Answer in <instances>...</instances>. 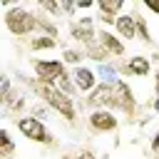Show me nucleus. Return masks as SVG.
Segmentation results:
<instances>
[{
  "label": "nucleus",
  "mask_w": 159,
  "mask_h": 159,
  "mask_svg": "<svg viewBox=\"0 0 159 159\" xmlns=\"http://www.w3.org/2000/svg\"><path fill=\"white\" fill-rule=\"evenodd\" d=\"M17 80L37 97V102H45L55 114H60L67 124H77V119H80V107H77V99L75 97H70V94H65L57 84H47V82H40V80H35V77H27V75H17Z\"/></svg>",
  "instance_id": "obj_1"
},
{
  "label": "nucleus",
  "mask_w": 159,
  "mask_h": 159,
  "mask_svg": "<svg viewBox=\"0 0 159 159\" xmlns=\"http://www.w3.org/2000/svg\"><path fill=\"white\" fill-rule=\"evenodd\" d=\"M2 25H5V30L12 35V37H32V35H37V12L35 10H30V7H25V5H12V7H7L5 10V15H2Z\"/></svg>",
  "instance_id": "obj_2"
},
{
  "label": "nucleus",
  "mask_w": 159,
  "mask_h": 159,
  "mask_svg": "<svg viewBox=\"0 0 159 159\" xmlns=\"http://www.w3.org/2000/svg\"><path fill=\"white\" fill-rule=\"evenodd\" d=\"M114 112L122 114L127 122H137L142 117V104H139L134 89L129 87V82L122 77L114 82Z\"/></svg>",
  "instance_id": "obj_3"
},
{
  "label": "nucleus",
  "mask_w": 159,
  "mask_h": 159,
  "mask_svg": "<svg viewBox=\"0 0 159 159\" xmlns=\"http://www.w3.org/2000/svg\"><path fill=\"white\" fill-rule=\"evenodd\" d=\"M12 124H15V129H17L25 139H30L32 144H42V147H47V149L57 147V139H55V134L47 129V124H45V122H40V119H35V117L25 114V117L12 119Z\"/></svg>",
  "instance_id": "obj_4"
},
{
  "label": "nucleus",
  "mask_w": 159,
  "mask_h": 159,
  "mask_svg": "<svg viewBox=\"0 0 159 159\" xmlns=\"http://www.w3.org/2000/svg\"><path fill=\"white\" fill-rule=\"evenodd\" d=\"M84 122H87V129H89L94 137L114 134V132L119 129V114L112 112V109H92V112H87Z\"/></svg>",
  "instance_id": "obj_5"
},
{
  "label": "nucleus",
  "mask_w": 159,
  "mask_h": 159,
  "mask_svg": "<svg viewBox=\"0 0 159 159\" xmlns=\"http://www.w3.org/2000/svg\"><path fill=\"white\" fill-rule=\"evenodd\" d=\"M30 70H32L35 80L47 82V84H55L67 72V67H65L62 60H42V57H30Z\"/></svg>",
  "instance_id": "obj_6"
},
{
  "label": "nucleus",
  "mask_w": 159,
  "mask_h": 159,
  "mask_svg": "<svg viewBox=\"0 0 159 159\" xmlns=\"http://www.w3.org/2000/svg\"><path fill=\"white\" fill-rule=\"evenodd\" d=\"M87 107L89 112L92 109H112L114 112V82H99L82 102H80V109Z\"/></svg>",
  "instance_id": "obj_7"
},
{
  "label": "nucleus",
  "mask_w": 159,
  "mask_h": 159,
  "mask_svg": "<svg viewBox=\"0 0 159 159\" xmlns=\"http://www.w3.org/2000/svg\"><path fill=\"white\" fill-rule=\"evenodd\" d=\"M119 77H149L152 75V57L147 55H132L129 60L117 62Z\"/></svg>",
  "instance_id": "obj_8"
},
{
  "label": "nucleus",
  "mask_w": 159,
  "mask_h": 159,
  "mask_svg": "<svg viewBox=\"0 0 159 159\" xmlns=\"http://www.w3.org/2000/svg\"><path fill=\"white\" fill-rule=\"evenodd\" d=\"M97 30H99L97 25H82L77 17L67 22V32H70V40H75V45H77V47H82V50L97 42Z\"/></svg>",
  "instance_id": "obj_9"
},
{
  "label": "nucleus",
  "mask_w": 159,
  "mask_h": 159,
  "mask_svg": "<svg viewBox=\"0 0 159 159\" xmlns=\"http://www.w3.org/2000/svg\"><path fill=\"white\" fill-rule=\"evenodd\" d=\"M97 42L109 52V57H114L117 62L127 55V45H124V40L114 32V30H107V27H99L97 30Z\"/></svg>",
  "instance_id": "obj_10"
},
{
  "label": "nucleus",
  "mask_w": 159,
  "mask_h": 159,
  "mask_svg": "<svg viewBox=\"0 0 159 159\" xmlns=\"http://www.w3.org/2000/svg\"><path fill=\"white\" fill-rule=\"evenodd\" d=\"M70 72H72V80H75V84H77L80 97H82V94L87 97V94L99 84L97 70H92V67H87V65H80V67H75V70H70Z\"/></svg>",
  "instance_id": "obj_11"
},
{
  "label": "nucleus",
  "mask_w": 159,
  "mask_h": 159,
  "mask_svg": "<svg viewBox=\"0 0 159 159\" xmlns=\"http://www.w3.org/2000/svg\"><path fill=\"white\" fill-rule=\"evenodd\" d=\"M129 12L134 15V22H137V37L142 40V45H147V47H154L152 27H149V20H147V15L142 12V5H139V2H134V5L129 7Z\"/></svg>",
  "instance_id": "obj_12"
},
{
  "label": "nucleus",
  "mask_w": 159,
  "mask_h": 159,
  "mask_svg": "<svg viewBox=\"0 0 159 159\" xmlns=\"http://www.w3.org/2000/svg\"><path fill=\"white\" fill-rule=\"evenodd\" d=\"M22 94V89L20 87H15L12 84V80L7 77V75H2L0 77V104H2V109L7 112L15 102H17V97Z\"/></svg>",
  "instance_id": "obj_13"
},
{
  "label": "nucleus",
  "mask_w": 159,
  "mask_h": 159,
  "mask_svg": "<svg viewBox=\"0 0 159 159\" xmlns=\"http://www.w3.org/2000/svg\"><path fill=\"white\" fill-rule=\"evenodd\" d=\"M114 32H117L122 40H137V22H134V15H132V12H122V15L117 17Z\"/></svg>",
  "instance_id": "obj_14"
},
{
  "label": "nucleus",
  "mask_w": 159,
  "mask_h": 159,
  "mask_svg": "<svg viewBox=\"0 0 159 159\" xmlns=\"http://www.w3.org/2000/svg\"><path fill=\"white\" fill-rule=\"evenodd\" d=\"M25 45H27V50H30L32 55H42V52H52V50H57L60 40H55V37H45V35H32L30 40H25Z\"/></svg>",
  "instance_id": "obj_15"
},
{
  "label": "nucleus",
  "mask_w": 159,
  "mask_h": 159,
  "mask_svg": "<svg viewBox=\"0 0 159 159\" xmlns=\"http://www.w3.org/2000/svg\"><path fill=\"white\" fill-rule=\"evenodd\" d=\"M37 12V35H45V37H55L60 40V22L52 20L50 15H45L42 10H35Z\"/></svg>",
  "instance_id": "obj_16"
},
{
  "label": "nucleus",
  "mask_w": 159,
  "mask_h": 159,
  "mask_svg": "<svg viewBox=\"0 0 159 159\" xmlns=\"http://www.w3.org/2000/svg\"><path fill=\"white\" fill-rule=\"evenodd\" d=\"M60 60L65 62V67H72V70H75V67L84 65V60H87V57H84V50L75 45V47H62V55H60Z\"/></svg>",
  "instance_id": "obj_17"
},
{
  "label": "nucleus",
  "mask_w": 159,
  "mask_h": 159,
  "mask_svg": "<svg viewBox=\"0 0 159 159\" xmlns=\"http://www.w3.org/2000/svg\"><path fill=\"white\" fill-rule=\"evenodd\" d=\"M124 0H99L94 2V10L97 12H104V15H112V17H119L124 12Z\"/></svg>",
  "instance_id": "obj_18"
},
{
  "label": "nucleus",
  "mask_w": 159,
  "mask_h": 159,
  "mask_svg": "<svg viewBox=\"0 0 159 159\" xmlns=\"http://www.w3.org/2000/svg\"><path fill=\"white\" fill-rule=\"evenodd\" d=\"M84 57H87V60H92L94 65H107V62H112L109 52H107V50H104L99 42H94V45L84 47Z\"/></svg>",
  "instance_id": "obj_19"
},
{
  "label": "nucleus",
  "mask_w": 159,
  "mask_h": 159,
  "mask_svg": "<svg viewBox=\"0 0 159 159\" xmlns=\"http://www.w3.org/2000/svg\"><path fill=\"white\" fill-rule=\"evenodd\" d=\"M15 157V142H12V134L7 127L0 129V159H10Z\"/></svg>",
  "instance_id": "obj_20"
},
{
  "label": "nucleus",
  "mask_w": 159,
  "mask_h": 159,
  "mask_svg": "<svg viewBox=\"0 0 159 159\" xmlns=\"http://www.w3.org/2000/svg\"><path fill=\"white\" fill-rule=\"evenodd\" d=\"M37 10H42V12L50 15L52 20L65 17V15H62V5H60V2H52V0H37Z\"/></svg>",
  "instance_id": "obj_21"
},
{
  "label": "nucleus",
  "mask_w": 159,
  "mask_h": 159,
  "mask_svg": "<svg viewBox=\"0 0 159 159\" xmlns=\"http://www.w3.org/2000/svg\"><path fill=\"white\" fill-rule=\"evenodd\" d=\"M55 84H57V87H60V89H62L65 94H70V97H77V94H80V92H77V84H75V80H72V72H70V70H67V72H65V75H62V77H60V80H57Z\"/></svg>",
  "instance_id": "obj_22"
},
{
  "label": "nucleus",
  "mask_w": 159,
  "mask_h": 159,
  "mask_svg": "<svg viewBox=\"0 0 159 159\" xmlns=\"http://www.w3.org/2000/svg\"><path fill=\"white\" fill-rule=\"evenodd\" d=\"M50 112H52V109H50V107H47L45 102H32V104H30V112H27V114H30V117H35V119H40V122H45V117H47Z\"/></svg>",
  "instance_id": "obj_23"
},
{
  "label": "nucleus",
  "mask_w": 159,
  "mask_h": 159,
  "mask_svg": "<svg viewBox=\"0 0 159 159\" xmlns=\"http://www.w3.org/2000/svg\"><path fill=\"white\" fill-rule=\"evenodd\" d=\"M75 159H99V157H97V152L92 147H80L75 152Z\"/></svg>",
  "instance_id": "obj_24"
},
{
  "label": "nucleus",
  "mask_w": 159,
  "mask_h": 159,
  "mask_svg": "<svg viewBox=\"0 0 159 159\" xmlns=\"http://www.w3.org/2000/svg\"><path fill=\"white\" fill-rule=\"evenodd\" d=\"M139 5H142V10H149V12L159 15V0H142Z\"/></svg>",
  "instance_id": "obj_25"
},
{
  "label": "nucleus",
  "mask_w": 159,
  "mask_h": 159,
  "mask_svg": "<svg viewBox=\"0 0 159 159\" xmlns=\"http://www.w3.org/2000/svg\"><path fill=\"white\" fill-rule=\"evenodd\" d=\"M149 152L154 154V159L159 157V129H157V132L152 134V139H149Z\"/></svg>",
  "instance_id": "obj_26"
},
{
  "label": "nucleus",
  "mask_w": 159,
  "mask_h": 159,
  "mask_svg": "<svg viewBox=\"0 0 159 159\" xmlns=\"http://www.w3.org/2000/svg\"><path fill=\"white\" fill-rule=\"evenodd\" d=\"M77 10H94V2H89V0H82V2H77Z\"/></svg>",
  "instance_id": "obj_27"
},
{
  "label": "nucleus",
  "mask_w": 159,
  "mask_h": 159,
  "mask_svg": "<svg viewBox=\"0 0 159 159\" xmlns=\"http://www.w3.org/2000/svg\"><path fill=\"white\" fill-rule=\"evenodd\" d=\"M154 94H159V67L154 72Z\"/></svg>",
  "instance_id": "obj_28"
},
{
  "label": "nucleus",
  "mask_w": 159,
  "mask_h": 159,
  "mask_svg": "<svg viewBox=\"0 0 159 159\" xmlns=\"http://www.w3.org/2000/svg\"><path fill=\"white\" fill-rule=\"evenodd\" d=\"M152 109L159 112V94H154V102H152Z\"/></svg>",
  "instance_id": "obj_29"
},
{
  "label": "nucleus",
  "mask_w": 159,
  "mask_h": 159,
  "mask_svg": "<svg viewBox=\"0 0 159 159\" xmlns=\"http://www.w3.org/2000/svg\"><path fill=\"white\" fill-rule=\"evenodd\" d=\"M60 159H75V157H72V154H62Z\"/></svg>",
  "instance_id": "obj_30"
},
{
  "label": "nucleus",
  "mask_w": 159,
  "mask_h": 159,
  "mask_svg": "<svg viewBox=\"0 0 159 159\" xmlns=\"http://www.w3.org/2000/svg\"><path fill=\"white\" fill-rule=\"evenodd\" d=\"M10 159H15V157H10Z\"/></svg>",
  "instance_id": "obj_31"
},
{
  "label": "nucleus",
  "mask_w": 159,
  "mask_h": 159,
  "mask_svg": "<svg viewBox=\"0 0 159 159\" xmlns=\"http://www.w3.org/2000/svg\"><path fill=\"white\" fill-rule=\"evenodd\" d=\"M157 159H159V157H157Z\"/></svg>",
  "instance_id": "obj_32"
}]
</instances>
